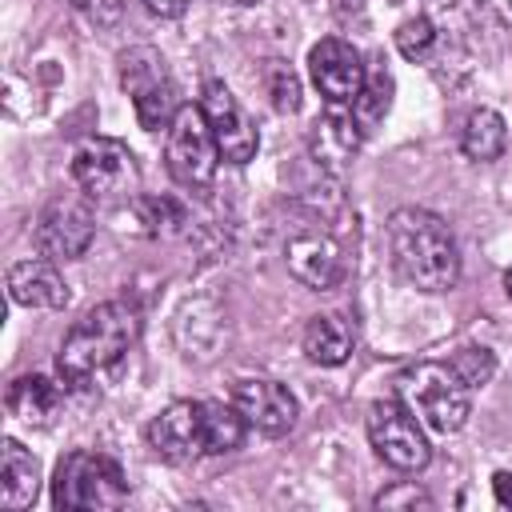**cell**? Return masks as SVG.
Segmentation results:
<instances>
[{"mask_svg": "<svg viewBox=\"0 0 512 512\" xmlns=\"http://www.w3.org/2000/svg\"><path fill=\"white\" fill-rule=\"evenodd\" d=\"M4 404L24 424H48L60 412V384H52L48 376H16Z\"/></svg>", "mask_w": 512, "mask_h": 512, "instance_id": "obj_19", "label": "cell"}, {"mask_svg": "<svg viewBox=\"0 0 512 512\" xmlns=\"http://www.w3.org/2000/svg\"><path fill=\"white\" fill-rule=\"evenodd\" d=\"M264 88H268L276 112H296L300 108V76L284 60H268L264 64Z\"/></svg>", "mask_w": 512, "mask_h": 512, "instance_id": "obj_26", "label": "cell"}, {"mask_svg": "<svg viewBox=\"0 0 512 512\" xmlns=\"http://www.w3.org/2000/svg\"><path fill=\"white\" fill-rule=\"evenodd\" d=\"M220 4H252V0H220Z\"/></svg>", "mask_w": 512, "mask_h": 512, "instance_id": "obj_34", "label": "cell"}, {"mask_svg": "<svg viewBox=\"0 0 512 512\" xmlns=\"http://www.w3.org/2000/svg\"><path fill=\"white\" fill-rule=\"evenodd\" d=\"M148 444L168 464L204 456V400H176L148 424Z\"/></svg>", "mask_w": 512, "mask_h": 512, "instance_id": "obj_13", "label": "cell"}, {"mask_svg": "<svg viewBox=\"0 0 512 512\" xmlns=\"http://www.w3.org/2000/svg\"><path fill=\"white\" fill-rule=\"evenodd\" d=\"M72 180L92 200H136L140 168L128 144L112 136H84L72 152Z\"/></svg>", "mask_w": 512, "mask_h": 512, "instance_id": "obj_6", "label": "cell"}, {"mask_svg": "<svg viewBox=\"0 0 512 512\" xmlns=\"http://www.w3.org/2000/svg\"><path fill=\"white\" fill-rule=\"evenodd\" d=\"M492 492H496L500 508H512V472H496L492 476Z\"/></svg>", "mask_w": 512, "mask_h": 512, "instance_id": "obj_30", "label": "cell"}, {"mask_svg": "<svg viewBox=\"0 0 512 512\" xmlns=\"http://www.w3.org/2000/svg\"><path fill=\"white\" fill-rule=\"evenodd\" d=\"M388 104H392V80H388V72H372V76L364 80L360 96L352 100V116H356V124L364 128V136L384 120Z\"/></svg>", "mask_w": 512, "mask_h": 512, "instance_id": "obj_22", "label": "cell"}, {"mask_svg": "<svg viewBox=\"0 0 512 512\" xmlns=\"http://www.w3.org/2000/svg\"><path fill=\"white\" fill-rule=\"evenodd\" d=\"M124 500H128V480L112 456L76 448L56 464V476H52V504L56 508L100 512V508H120Z\"/></svg>", "mask_w": 512, "mask_h": 512, "instance_id": "obj_4", "label": "cell"}, {"mask_svg": "<svg viewBox=\"0 0 512 512\" xmlns=\"http://www.w3.org/2000/svg\"><path fill=\"white\" fill-rule=\"evenodd\" d=\"M484 0H424V16L440 28V32H468L480 16Z\"/></svg>", "mask_w": 512, "mask_h": 512, "instance_id": "obj_24", "label": "cell"}, {"mask_svg": "<svg viewBox=\"0 0 512 512\" xmlns=\"http://www.w3.org/2000/svg\"><path fill=\"white\" fill-rule=\"evenodd\" d=\"M504 144H508V124H504V116L496 108L468 112V120L460 128V148H464L468 160L488 164V160H496L504 152Z\"/></svg>", "mask_w": 512, "mask_h": 512, "instance_id": "obj_20", "label": "cell"}, {"mask_svg": "<svg viewBox=\"0 0 512 512\" xmlns=\"http://www.w3.org/2000/svg\"><path fill=\"white\" fill-rule=\"evenodd\" d=\"M504 288H508V296H512V268L504 272Z\"/></svg>", "mask_w": 512, "mask_h": 512, "instance_id": "obj_33", "label": "cell"}, {"mask_svg": "<svg viewBox=\"0 0 512 512\" xmlns=\"http://www.w3.org/2000/svg\"><path fill=\"white\" fill-rule=\"evenodd\" d=\"M92 236H96V212H92V196L84 192L52 196L36 220V248L48 260H80Z\"/></svg>", "mask_w": 512, "mask_h": 512, "instance_id": "obj_9", "label": "cell"}, {"mask_svg": "<svg viewBox=\"0 0 512 512\" xmlns=\"http://www.w3.org/2000/svg\"><path fill=\"white\" fill-rule=\"evenodd\" d=\"M164 160H168V172H172L176 184H184V188L212 184L216 164L224 156H220V144H216L212 124H208L200 104H180L176 108V116L168 124V140H164Z\"/></svg>", "mask_w": 512, "mask_h": 512, "instance_id": "obj_7", "label": "cell"}, {"mask_svg": "<svg viewBox=\"0 0 512 512\" xmlns=\"http://www.w3.org/2000/svg\"><path fill=\"white\" fill-rule=\"evenodd\" d=\"M352 344H356V340H352V328H348V320L336 316V312H320V316H312L308 328H304V352H308L312 364L336 368V364H344V360L352 356Z\"/></svg>", "mask_w": 512, "mask_h": 512, "instance_id": "obj_18", "label": "cell"}, {"mask_svg": "<svg viewBox=\"0 0 512 512\" xmlns=\"http://www.w3.org/2000/svg\"><path fill=\"white\" fill-rule=\"evenodd\" d=\"M448 364H452V372H456L468 388H484V384L492 380V372H496V356H492V348H484V344H464V348H456Z\"/></svg>", "mask_w": 512, "mask_h": 512, "instance_id": "obj_25", "label": "cell"}, {"mask_svg": "<svg viewBox=\"0 0 512 512\" xmlns=\"http://www.w3.org/2000/svg\"><path fill=\"white\" fill-rule=\"evenodd\" d=\"M84 20L92 24H116L120 12H124V0H68Z\"/></svg>", "mask_w": 512, "mask_h": 512, "instance_id": "obj_28", "label": "cell"}, {"mask_svg": "<svg viewBox=\"0 0 512 512\" xmlns=\"http://www.w3.org/2000/svg\"><path fill=\"white\" fill-rule=\"evenodd\" d=\"M368 440L376 456L396 472H420L432 460L424 424L404 400H376L368 408Z\"/></svg>", "mask_w": 512, "mask_h": 512, "instance_id": "obj_8", "label": "cell"}, {"mask_svg": "<svg viewBox=\"0 0 512 512\" xmlns=\"http://www.w3.org/2000/svg\"><path fill=\"white\" fill-rule=\"evenodd\" d=\"M360 140H364V128L356 124L352 108L348 104H328V112L312 128V160H316V168L340 172L356 156Z\"/></svg>", "mask_w": 512, "mask_h": 512, "instance_id": "obj_15", "label": "cell"}, {"mask_svg": "<svg viewBox=\"0 0 512 512\" xmlns=\"http://www.w3.org/2000/svg\"><path fill=\"white\" fill-rule=\"evenodd\" d=\"M248 424L240 416L236 404H224V400H204V452L208 456H224V452H236L240 440H244Z\"/></svg>", "mask_w": 512, "mask_h": 512, "instance_id": "obj_21", "label": "cell"}, {"mask_svg": "<svg viewBox=\"0 0 512 512\" xmlns=\"http://www.w3.org/2000/svg\"><path fill=\"white\" fill-rule=\"evenodd\" d=\"M200 108L212 124V136L220 144V156L228 164H248L260 148V136L248 120V112L240 108V100L232 96V88L224 80H208L204 84V96H200Z\"/></svg>", "mask_w": 512, "mask_h": 512, "instance_id": "obj_11", "label": "cell"}, {"mask_svg": "<svg viewBox=\"0 0 512 512\" xmlns=\"http://www.w3.org/2000/svg\"><path fill=\"white\" fill-rule=\"evenodd\" d=\"M360 4H364V0H336V12H340V16H352V12H360Z\"/></svg>", "mask_w": 512, "mask_h": 512, "instance_id": "obj_32", "label": "cell"}, {"mask_svg": "<svg viewBox=\"0 0 512 512\" xmlns=\"http://www.w3.org/2000/svg\"><path fill=\"white\" fill-rule=\"evenodd\" d=\"M140 336V308L128 300H104L96 304L60 344L56 368L68 384H80L104 368H112Z\"/></svg>", "mask_w": 512, "mask_h": 512, "instance_id": "obj_2", "label": "cell"}, {"mask_svg": "<svg viewBox=\"0 0 512 512\" xmlns=\"http://www.w3.org/2000/svg\"><path fill=\"white\" fill-rule=\"evenodd\" d=\"M120 88L132 96L136 120L140 128L156 132L168 128L176 116V80L168 72V60L152 48V44H136L128 52H120Z\"/></svg>", "mask_w": 512, "mask_h": 512, "instance_id": "obj_5", "label": "cell"}, {"mask_svg": "<svg viewBox=\"0 0 512 512\" xmlns=\"http://www.w3.org/2000/svg\"><path fill=\"white\" fill-rule=\"evenodd\" d=\"M232 404L240 408L244 424L256 428L260 436H284V432H292V424L300 416L296 396L280 380H264V376L240 380L232 392Z\"/></svg>", "mask_w": 512, "mask_h": 512, "instance_id": "obj_14", "label": "cell"}, {"mask_svg": "<svg viewBox=\"0 0 512 512\" xmlns=\"http://www.w3.org/2000/svg\"><path fill=\"white\" fill-rule=\"evenodd\" d=\"M8 296L12 304H24V308H64L72 292L56 272V260L32 256L8 268Z\"/></svg>", "mask_w": 512, "mask_h": 512, "instance_id": "obj_16", "label": "cell"}, {"mask_svg": "<svg viewBox=\"0 0 512 512\" xmlns=\"http://www.w3.org/2000/svg\"><path fill=\"white\" fill-rule=\"evenodd\" d=\"M396 52L404 56V60H428L432 56V48H436V40H440V28L428 20V16H412V20H404L400 28H396Z\"/></svg>", "mask_w": 512, "mask_h": 512, "instance_id": "obj_23", "label": "cell"}, {"mask_svg": "<svg viewBox=\"0 0 512 512\" xmlns=\"http://www.w3.org/2000/svg\"><path fill=\"white\" fill-rule=\"evenodd\" d=\"M492 4V12L504 20V24H512V0H488Z\"/></svg>", "mask_w": 512, "mask_h": 512, "instance_id": "obj_31", "label": "cell"}, {"mask_svg": "<svg viewBox=\"0 0 512 512\" xmlns=\"http://www.w3.org/2000/svg\"><path fill=\"white\" fill-rule=\"evenodd\" d=\"M388 248L396 272L420 292H448L460 280V248L444 216L428 208H396L388 216Z\"/></svg>", "mask_w": 512, "mask_h": 512, "instance_id": "obj_1", "label": "cell"}, {"mask_svg": "<svg viewBox=\"0 0 512 512\" xmlns=\"http://www.w3.org/2000/svg\"><path fill=\"white\" fill-rule=\"evenodd\" d=\"M284 264H288V272H292L300 284H308V288H316V292H328V288H336V284L348 276L344 244H340V240L332 236V228L320 224V220L300 224V228L288 236V244H284Z\"/></svg>", "mask_w": 512, "mask_h": 512, "instance_id": "obj_10", "label": "cell"}, {"mask_svg": "<svg viewBox=\"0 0 512 512\" xmlns=\"http://www.w3.org/2000/svg\"><path fill=\"white\" fill-rule=\"evenodd\" d=\"M372 504L376 508H432V496L424 488H416V484H392Z\"/></svg>", "mask_w": 512, "mask_h": 512, "instance_id": "obj_27", "label": "cell"}, {"mask_svg": "<svg viewBox=\"0 0 512 512\" xmlns=\"http://www.w3.org/2000/svg\"><path fill=\"white\" fill-rule=\"evenodd\" d=\"M36 492H40L36 456L20 440L4 436V444H0V504L8 512H20V508H28L36 500Z\"/></svg>", "mask_w": 512, "mask_h": 512, "instance_id": "obj_17", "label": "cell"}, {"mask_svg": "<svg viewBox=\"0 0 512 512\" xmlns=\"http://www.w3.org/2000/svg\"><path fill=\"white\" fill-rule=\"evenodd\" d=\"M144 8H148L152 16H164V20H172V16H180V12L188 8V0H144Z\"/></svg>", "mask_w": 512, "mask_h": 512, "instance_id": "obj_29", "label": "cell"}, {"mask_svg": "<svg viewBox=\"0 0 512 512\" xmlns=\"http://www.w3.org/2000/svg\"><path fill=\"white\" fill-rule=\"evenodd\" d=\"M396 392L420 416V424L432 428V432H440V436H452V432H460L468 424L472 388L452 372V364L420 360L408 372H400Z\"/></svg>", "mask_w": 512, "mask_h": 512, "instance_id": "obj_3", "label": "cell"}, {"mask_svg": "<svg viewBox=\"0 0 512 512\" xmlns=\"http://www.w3.org/2000/svg\"><path fill=\"white\" fill-rule=\"evenodd\" d=\"M308 72H312V84L320 88V96L328 104H348V108H352V100L360 96V88L368 80L360 52L340 36H324L320 44H312Z\"/></svg>", "mask_w": 512, "mask_h": 512, "instance_id": "obj_12", "label": "cell"}]
</instances>
